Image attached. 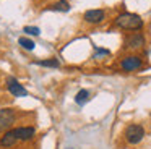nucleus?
<instances>
[{
	"label": "nucleus",
	"mask_w": 151,
	"mask_h": 149,
	"mask_svg": "<svg viewBox=\"0 0 151 149\" xmlns=\"http://www.w3.org/2000/svg\"><path fill=\"white\" fill-rule=\"evenodd\" d=\"M146 44V39L141 32H132L127 39H125V49H132V50H137V49H141Z\"/></svg>",
	"instance_id": "423d86ee"
},
{
	"label": "nucleus",
	"mask_w": 151,
	"mask_h": 149,
	"mask_svg": "<svg viewBox=\"0 0 151 149\" xmlns=\"http://www.w3.org/2000/svg\"><path fill=\"white\" fill-rule=\"evenodd\" d=\"M106 18V11L104 10H88V11H85V15H83V19H85L86 23H89V24H98V23H101L102 19Z\"/></svg>",
	"instance_id": "0eeeda50"
},
{
	"label": "nucleus",
	"mask_w": 151,
	"mask_h": 149,
	"mask_svg": "<svg viewBox=\"0 0 151 149\" xmlns=\"http://www.w3.org/2000/svg\"><path fill=\"white\" fill-rule=\"evenodd\" d=\"M18 42H20V45H21V47H23V49H26V50H33V49H34V42L31 41V39L21 37V39H20V41H18Z\"/></svg>",
	"instance_id": "f8f14e48"
},
{
	"label": "nucleus",
	"mask_w": 151,
	"mask_h": 149,
	"mask_svg": "<svg viewBox=\"0 0 151 149\" xmlns=\"http://www.w3.org/2000/svg\"><path fill=\"white\" fill-rule=\"evenodd\" d=\"M115 26L120 29H127V31H140L145 26V23H143L140 15L125 11L115 18Z\"/></svg>",
	"instance_id": "f03ea898"
},
{
	"label": "nucleus",
	"mask_w": 151,
	"mask_h": 149,
	"mask_svg": "<svg viewBox=\"0 0 151 149\" xmlns=\"http://www.w3.org/2000/svg\"><path fill=\"white\" fill-rule=\"evenodd\" d=\"M50 10H54V11H68L70 3L67 2V0H59V2H55L52 6H50Z\"/></svg>",
	"instance_id": "9d476101"
},
{
	"label": "nucleus",
	"mask_w": 151,
	"mask_h": 149,
	"mask_svg": "<svg viewBox=\"0 0 151 149\" xmlns=\"http://www.w3.org/2000/svg\"><path fill=\"white\" fill-rule=\"evenodd\" d=\"M7 87L12 92V96H15V97H26L28 96V91L24 89V87L18 83V80H15V78H8L7 80Z\"/></svg>",
	"instance_id": "6e6552de"
},
{
	"label": "nucleus",
	"mask_w": 151,
	"mask_h": 149,
	"mask_svg": "<svg viewBox=\"0 0 151 149\" xmlns=\"http://www.w3.org/2000/svg\"><path fill=\"white\" fill-rule=\"evenodd\" d=\"M141 67H143V60L138 55H128V57H124L120 62V68L124 71H137Z\"/></svg>",
	"instance_id": "39448f33"
},
{
	"label": "nucleus",
	"mask_w": 151,
	"mask_h": 149,
	"mask_svg": "<svg viewBox=\"0 0 151 149\" xmlns=\"http://www.w3.org/2000/svg\"><path fill=\"white\" fill-rule=\"evenodd\" d=\"M23 31L28 32V34H31V36H39L41 34V29L36 28V26H24Z\"/></svg>",
	"instance_id": "ddd939ff"
},
{
	"label": "nucleus",
	"mask_w": 151,
	"mask_h": 149,
	"mask_svg": "<svg viewBox=\"0 0 151 149\" xmlns=\"http://www.w3.org/2000/svg\"><path fill=\"white\" fill-rule=\"evenodd\" d=\"M17 120V110L5 107L0 109V131H8Z\"/></svg>",
	"instance_id": "20e7f679"
},
{
	"label": "nucleus",
	"mask_w": 151,
	"mask_h": 149,
	"mask_svg": "<svg viewBox=\"0 0 151 149\" xmlns=\"http://www.w3.org/2000/svg\"><path fill=\"white\" fill-rule=\"evenodd\" d=\"M36 65H41V67H49V68H59L60 62L57 58H49V60H39L36 62Z\"/></svg>",
	"instance_id": "9b49d317"
},
{
	"label": "nucleus",
	"mask_w": 151,
	"mask_h": 149,
	"mask_svg": "<svg viewBox=\"0 0 151 149\" xmlns=\"http://www.w3.org/2000/svg\"><path fill=\"white\" fill-rule=\"evenodd\" d=\"M89 100V91L88 89H81L76 92L75 96V102L78 104V105H83V104H86Z\"/></svg>",
	"instance_id": "1a4fd4ad"
},
{
	"label": "nucleus",
	"mask_w": 151,
	"mask_h": 149,
	"mask_svg": "<svg viewBox=\"0 0 151 149\" xmlns=\"http://www.w3.org/2000/svg\"><path fill=\"white\" fill-rule=\"evenodd\" d=\"M36 130L33 126H20L5 131V135L0 138V148H12L20 141H29L34 138Z\"/></svg>",
	"instance_id": "f257e3e1"
},
{
	"label": "nucleus",
	"mask_w": 151,
	"mask_h": 149,
	"mask_svg": "<svg viewBox=\"0 0 151 149\" xmlns=\"http://www.w3.org/2000/svg\"><path fill=\"white\" fill-rule=\"evenodd\" d=\"M145 138V128L138 123H132L125 128V139L130 144H138Z\"/></svg>",
	"instance_id": "7ed1b4c3"
}]
</instances>
